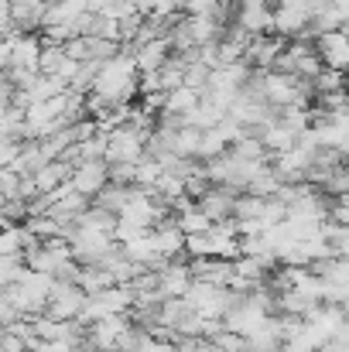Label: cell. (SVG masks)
Wrapping results in <instances>:
<instances>
[{"label": "cell", "mask_w": 349, "mask_h": 352, "mask_svg": "<svg viewBox=\"0 0 349 352\" xmlns=\"http://www.w3.org/2000/svg\"><path fill=\"white\" fill-rule=\"evenodd\" d=\"M137 82H140V72H137V62L130 52H120L110 62L100 65L96 79H93V89L100 100H107L110 107H120V103H134L137 100Z\"/></svg>", "instance_id": "cell-1"}, {"label": "cell", "mask_w": 349, "mask_h": 352, "mask_svg": "<svg viewBox=\"0 0 349 352\" xmlns=\"http://www.w3.org/2000/svg\"><path fill=\"white\" fill-rule=\"evenodd\" d=\"M233 24L250 38L274 34V0H233Z\"/></svg>", "instance_id": "cell-2"}, {"label": "cell", "mask_w": 349, "mask_h": 352, "mask_svg": "<svg viewBox=\"0 0 349 352\" xmlns=\"http://www.w3.org/2000/svg\"><path fill=\"white\" fill-rule=\"evenodd\" d=\"M147 154V133L134 130L130 123L107 133V164H137Z\"/></svg>", "instance_id": "cell-3"}, {"label": "cell", "mask_w": 349, "mask_h": 352, "mask_svg": "<svg viewBox=\"0 0 349 352\" xmlns=\"http://www.w3.org/2000/svg\"><path fill=\"white\" fill-rule=\"evenodd\" d=\"M86 298H89V294H86L79 284L55 280L45 315H48V318H55V322H76V318H79V311H83V305H86Z\"/></svg>", "instance_id": "cell-4"}, {"label": "cell", "mask_w": 349, "mask_h": 352, "mask_svg": "<svg viewBox=\"0 0 349 352\" xmlns=\"http://www.w3.org/2000/svg\"><path fill=\"white\" fill-rule=\"evenodd\" d=\"M69 185H72L79 195L96 199V195L110 185V164H107V161H83V164H76Z\"/></svg>", "instance_id": "cell-5"}, {"label": "cell", "mask_w": 349, "mask_h": 352, "mask_svg": "<svg viewBox=\"0 0 349 352\" xmlns=\"http://www.w3.org/2000/svg\"><path fill=\"white\" fill-rule=\"evenodd\" d=\"M315 52H319V58H322L326 69H336V72H346L349 76V34H346V28L329 31V34H319V38H315Z\"/></svg>", "instance_id": "cell-6"}, {"label": "cell", "mask_w": 349, "mask_h": 352, "mask_svg": "<svg viewBox=\"0 0 349 352\" xmlns=\"http://www.w3.org/2000/svg\"><path fill=\"white\" fill-rule=\"evenodd\" d=\"M284 38H277V34H260V38H253L250 45H246V55H243V62L253 69V72H271L274 65H277V58H281V52H284Z\"/></svg>", "instance_id": "cell-7"}, {"label": "cell", "mask_w": 349, "mask_h": 352, "mask_svg": "<svg viewBox=\"0 0 349 352\" xmlns=\"http://www.w3.org/2000/svg\"><path fill=\"white\" fill-rule=\"evenodd\" d=\"M10 41V62L7 69H28V72H38V58H41V38L38 34H7Z\"/></svg>", "instance_id": "cell-8"}, {"label": "cell", "mask_w": 349, "mask_h": 352, "mask_svg": "<svg viewBox=\"0 0 349 352\" xmlns=\"http://www.w3.org/2000/svg\"><path fill=\"white\" fill-rule=\"evenodd\" d=\"M130 55H134V62H137V72H140V76H147V72H161V69H165V62L175 55V48H171V41H168V38H154V41H147V45L134 48Z\"/></svg>", "instance_id": "cell-9"}, {"label": "cell", "mask_w": 349, "mask_h": 352, "mask_svg": "<svg viewBox=\"0 0 349 352\" xmlns=\"http://www.w3.org/2000/svg\"><path fill=\"white\" fill-rule=\"evenodd\" d=\"M236 195L240 192H233V188H223V185H209L206 188V195L195 202L213 223H226L233 219V202H236Z\"/></svg>", "instance_id": "cell-10"}, {"label": "cell", "mask_w": 349, "mask_h": 352, "mask_svg": "<svg viewBox=\"0 0 349 352\" xmlns=\"http://www.w3.org/2000/svg\"><path fill=\"white\" fill-rule=\"evenodd\" d=\"M151 236H154V250H158L161 260H178V256L185 253V233L178 230L175 216L165 219V223H158V226L151 230Z\"/></svg>", "instance_id": "cell-11"}, {"label": "cell", "mask_w": 349, "mask_h": 352, "mask_svg": "<svg viewBox=\"0 0 349 352\" xmlns=\"http://www.w3.org/2000/svg\"><path fill=\"white\" fill-rule=\"evenodd\" d=\"M312 100H329V96H343L349 93V76L346 72H336V69H322L312 82Z\"/></svg>", "instance_id": "cell-12"}, {"label": "cell", "mask_w": 349, "mask_h": 352, "mask_svg": "<svg viewBox=\"0 0 349 352\" xmlns=\"http://www.w3.org/2000/svg\"><path fill=\"white\" fill-rule=\"evenodd\" d=\"M175 223H178V230L185 236H202V233H209L213 230V219L192 202V206H185V209H178L175 212Z\"/></svg>", "instance_id": "cell-13"}, {"label": "cell", "mask_w": 349, "mask_h": 352, "mask_svg": "<svg viewBox=\"0 0 349 352\" xmlns=\"http://www.w3.org/2000/svg\"><path fill=\"white\" fill-rule=\"evenodd\" d=\"M24 274H28V267H24L21 256H0V291L14 287Z\"/></svg>", "instance_id": "cell-14"}, {"label": "cell", "mask_w": 349, "mask_h": 352, "mask_svg": "<svg viewBox=\"0 0 349 352\" xmlns=\"http://www.w3.org/2000/svg\"><path fill=\"white\" fill-rule=\"evenodd\" d=\"M65 62V48L55 45H41V58H38V76H55Z\"/></svg>", "instance_id": "cell-15"}, {"label": "cell", "mask_w": 349, "mask_h": 352, "mask_svg": "<svg viewBox=\"0 0 349 352\" xmlns=\"http://www.w3.org/2000/svg\"><path fill=\"white\" fill-rule=\"evenodd\" d=\"M21 315H17V308L10 305V298H7V291H0V325L7 329V325H14Z\"/></svg>", "instance_id": "cell-16"}, {"label": "cell", "mask_w": 349, "mask_h": 352, "mask_svg": "<svg viewBox=\"0 0 349 352\" xmlns=\"http://www.w3.org/2000/svg\"><path fill=\"white\" fill-rule=\"evenodd\" d=\"M14 34V17H10V0H0V38Z\"/></svg>", "instance_id": "cell-17"}, {"label": "cell", "mask_w": 349, "mask_h": 352, "mask_svg": "<svg viewBox=\"0 0 349 352\" xmlns=\"http://www.w3.org/2000/svg\"><path fill=\"white\" fill-rule=\"evenodd\" d=\"M315 352H336V346H332V342H326L322 349H315Z\"/></svg>", "instance_id": "cell-18"}, {"label": "cell", "mask_w": 349, "mask_h": 352, "mask_svg": "<svg viewBox=\"0 0 349 352\" xmlns=\"http://www.w3.org/2000/svg\"><path fill=\"white\" fill-rule=\"evenodd\" d=\"M45 3H59V0H45Z\"/></svg>", "instance_id": "cell-19"}]
</instances>
